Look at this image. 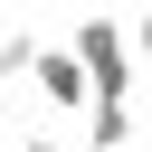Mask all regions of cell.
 <instances>
[{"label":"cell","mask_w":152,"mask_h":152,"mask_svg":"<svg viewBox=\"0 0 152 152\" xmlns=\"http://www.w3.org/2000/svg\"><path fill=\"white\" fill-rule=\"evenodd\" d=\"M28 76H38V104H48V124L86 114V66H76V48H66V38H38Z\"/></svg>","instance_id":"obj_2"},{"label":"cell","mask_w":152,"mask_h":152,"mask_svg":"<svg viewBox=\"0 0 152 152\" xmlns=\"http://www.w3.org/2000/svg\"><path fill=\"white\" fill-rule=\"evenodd\" d=\"M124 48H133V66H152V0H142V19L124 28Z\"/></svg>","instance_id":"obj_4"},{"label":"cell","mask_w":152,"mask_h":152,"mask_svg":"<svg viewBox=\"0 0 152 152\" xmlns=\"http://www.w3.org/2000/svg\"><path fill=\"white\" fill-rule=\"evenodd\" d=\"M0 142H10V86H0Z\"/></svg>","instance_id":"obj_6"},{"label":"cell","mask_w":152,"mask_h":152,"mask_svg":"<svg viewBox=\"0 0 152 152\" xmlns=\"http://www.w3.org/2000/svg\"><path fill=\"white\" fill-rule=\"evenodd\" d=\"M28 57H38V38H28V28H10V38H0V86H10V76H28Z\"/></svg>","instance_id":"obj_3"},{"label":"cell","mask_w":152,"mask_h":152,"mask_svg":"<svg viewBox=\"0 0 152 152\" xmlns=\"http://www.w3.org/2000/svg\"><path fill=\"white\" fill-rule=\"evenodd\" d=\"M19 152H76V142H66V133H57V124H38V133H28V142H19Z\"/></svg>","instance_id":"obj_5"},{"label":"cell","mask_w":152,"mask_h":152,"mask_svg":"<svg viewBox=\"0 0 152 152\" xmlns=\"http://www.w3.org/2000/svg\"><path fill=\"white\" fill-rule=\"evenodd\" d=\"M76 66H86V104H133V86H142V66H133V48H124V19H104V10H76Z\"/></svg>","instance_id":"obj_1"}]
</instances>
